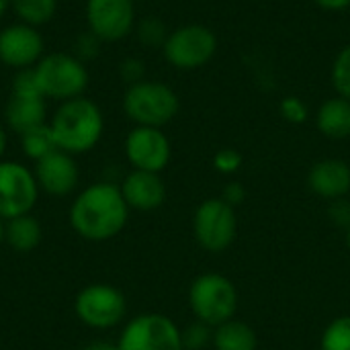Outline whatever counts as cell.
Instances as JSON below:
<instances>
[{
    "label": "cell",
    "mask_w": 350,
    "mask_h": 350,
    "mask_svg": "<svg viewBox=\"0 0 350 350\" xmlns=\"http://www.w3.org/2000/svg\"><path fill=\"white\" fill-rule=\"evenodd\" d=\"M119 185L100 180L84 187L72 201L68 219L72 230L88 242H107L119 236L129 219Z\"/></svg>",
    "instance_id": "1"
},
{
    "label": "cell",
    "mask_w": 350,
    "mask_h": 350,
    "mask_svg": "<svg viewBox=\"0 0 350 350\" xmlns=\"http://www.w3.org/2000/svg\"><path fill=\"white\" fill-rule=\"evenodd\" d=\"M49 129L59 150L72 156L86 154L98 146L105 133V115L88 96L70 98L51 113Z\"/></svg>",
    "instance_id": "2"
},
{
    "label": "cell",
    "mask_w": 350,
    "mask_h": 350,
    "mask_svg": "<svg viewBox=\"0 0 350 350\" xmlns=\"http://www.w3.org/2000/svg\"><path fill=\"white\" fill-rule=\"evenodd\" d=\"M121 107L133 125L162 129L178 115L180 98L172 86L146 78L125 88Z\"/></svg>",
    "instance_id": "3"
},
{
    "label": "cell",
    "mask_w": 350,
    "mask_h": 350,
    "mask_svg": "<svg viewBox=\"0 0 350 350\" xmlns=\"http://www.w3.org/2000/svg\"><path fill=\"white\" fill-rule=\"evenodd\" d=\"M33 70H35L41 94L47 100L64 103L70 98L84 96L88 82H90L86 64L68 51L45 53Z\"/></svg>",
    "instance_id": "4"
},
{
    "label": "cell",
    "mask_w": 350,
    "mask_h": 350,
    "mask_svg": "<svg viewBox=\"0 0 350 350\" xmlns=\"http://www.w3.org/2000/svg\"><path fill=\"white\" fill-rule=\"evenodd\" d=\"M240 295L232 279L219 273H203L189 287V306L197 322L211 328L234 320Z\"/></svg>",
    "instance_id": "5"
},
{
    "label": "cell",
    "mask_w": 350,
    "mask_h": 350,
    "mask_svg": "<svg viewBox=\"0 0 350 350\" xmlns=\"http://www.w3.org/2000/svg\"><path fill=\"white\" fill-rule=\"evenodd\" d=\"M217 47L219 41L213 29L201 23H189L168 33V39L162 45V55L170 68L193 72L207 66L215 57Z\"/></svg>",
    "instance_id": "6"
},
{
    "label": "cell",
    "mask_w": 350,
    "mask_h": 350,
    "mask_svg": "<svg viewBox=\"0 0 350 350\" xmlns=\"http://www.w3.org/2000/svg\"><path fill=\"white\" fill-rule=\"evenodd\" d=\"M193 236L205 252H226L238 236L236 207L226 203L221 197L201 201L193 213Z\"/></svg>",
    "instance_id": "7"
},
{
    "label": "cell",
    "mask_w": 350,
    "mask_h": 350,
    "mask_svg": "<svg viewBox=\"0 0 350 350\" xmlns=\"http://www.w3.org/2000/svg\"><path fill=\"white\" fill-rule=\"evenodd\" d=\"M76 318L92 330H111L127 316L125 295L109 283H90L74 299Z\"/></svg>",
    "instance_id": "8"
},
{
    "label": "cell",
    "mask_w": 350,
    "mask_h": 350,
    "mask_svg": "<svg viewBox=\"0 0 350 350\" xmlns=\"http://www.w3.org/2000/svg\"><path fill=\"white\" fill-rule=\"evenodd\" d=\"M119 350H185L183 330L164 314H139L131 318L117 340Z\"/></svg>",
    "instance_id": "9"
},
{
    "label": "cell",
    "mask_w": 350,
    "mask_h": 350,
    "mask_svg": "<svg viewBox=\"0 0 350 350\" xmlns=\"http://www.w3.org/2000/svg\"><path fill=\"white\" fill-rule=\"evenodd\" d=\"M35 172L16 160H0V217L4 221L33 211L39 199Z\"/></svg>",
    "instance_id": "10"
},
{
    "label": "cell",
    "mask_w": 350,
    "mask_h": 350,
    "mask_svg": "<svg viewBox=\"0 0 350 350\" xmlns=\"http://www.w3.org/2000/svg\"><path fill=\"white\" fill-rule=\"evenodd\" d=\"M86 31L103 43H117L135 29L137 14L133 0H86Z\"/></svg>",
    "instance_id": "11"
},
{
    "label": "cell",
    "mask_w": 350,
    "mask_h": 350,
    "mask_svg": "<svg viewBox=\"0 0 350 350\" xmlns=\"http://www.w3.org/2000/svg\"><path fill=\"white\" fill-rule=\"evenodd\" d=\"M123 152L133 170L160 174L170 164L172 144L160 127L133 125V129L125 135Z\"/></svg>",
    "instance_id": "12"
},
{
    "label": "cell",
    "mask_w": 350,
    "mask_h": 350,
    "mask_svg": "<svg viewBox=\"0 0 350 350\" xmlns=\"http://www.w3.org/2000/svg\"><path fill=\"white\" fill-rule=\"evenodd\" d=\"M45 55V37L37 27L14 21L0 29V64L18 72L35 68Z\"/></svg>",
    "instance_id": "13"
},
{
    "label": "cell",
    "mask_w": 350,
    "mask_h": 350,
    "mask_svg": "<svg viewBox=\"0 0 350 350\" xmlns=\"http://www.w3.org/2000/svg\"><path fill=\"white\" fill-rule=\"evenodd\" d=\"M39 191L51 195V197H66L72 195L78 189L80 183V168L76 162V156L55 150L35 162L33 166Z\"/></svg>",
    "instance_id": "14"
},
{
    "label": "cell",
    "mask_w": 350,
    "mask_h": 350,
    "mask_svg": "<svg viewBox=\"0 0 350 350\" xmlns=\"http://www.w3.org/2000/svg\"><path fill=\"white\" fill-rule=\"evenodd\" d=\"M119 189L129 209L135 211H154L166 201V185L156 172L131 170L123 176Z\"/></svg>",
    "instance_id": "15"
},
{
    "label": "cell",
    "mask_w": 350,
    "mask_h": 350,
    "mask_svg": "<svg viewBox=\"0 0 350 350\" xmlns=\"http://www.w3.org/2000/svg\"><path fill=\"white\" fill-rule=\"evenodd\" d=\"M308 187L326 201L345 199L350 193V164L340 158H324L308 172Z\"/></svg>",
    "instance_id": "16"
},
{
    "label": "cell",
    "mask_w": 350,
    "mask_h": 350,
    "mask_svg": "<svg viewBox=\"0 0 350 350\" xmlns=\"http://www.w3.org/2000/svg\"><path fill=\"white\" fill-rule=\"evenodd\" d=\"M47 121V100L43 96H8L4 107V123L10 131L21 135L29 129L45 125Z\"/></svg>",
    "instance_id": "17"
},
{
    "label": "cell",
    "mask_w": 350,
    "mask_h": 350,
    "mask_svg": "<svg viewBox=\"0 0 350 350\" xmlns=\"http://www.w3.org/2000/svg\"><path fill=\"white\" fill-rule=\"evenodd\" d=\"M316 127L318 131L334 142L350 137V100L342 96L326 98L316 113Z\"/></svg>",
    "instance_id": "18"
},
{
    "label": "cell",
    "mask_w": 350,
    "mask_h": 350,
    "mask_svg": "<svg viewBox=\"0 0 350 350\" xmlns=\"http://www.w3.org/2000/svg\"><path fill=\"white\" fill-rule=\"evenodd\" d=\"M211 347L215 350H256L258 336L250 324L234 318L213 328Z\"/></svg>",
    "instance_id": "19"
},
{
    "label": "cell",
    "mask_w": 350,
    "mask_h": 350,
    "mask_svg": "<svg viewBox=\"0 0 350 350\" xmlns=\"http://www.w3.org/2000/svg\"><path fill=\"white\" fill-rule=\"evenodd\" d=\"M41 238H43V228H41L39 219L31 213L18 215V217L6 221L4 242L14 252H21V254L33 252L39 246Z\"/></svg>",
    "instance_id": "20"
},
{
    "label": "cell",
    "mask_w": 350,
    "mask_h": 350,
    "mask_svg": "<svg viewBox=\"0 0 350 350\" xmlns=\"http://www.w3.org/2000/svg\"><path fill=\"white\" fill-rule=\"evenodd\" d=\"M59 0H10V10L16 21L41 29L57 14Z\"/></svg>",
    "instance_id": "21"
},
{
    "label": "cell",
    "mask_w": 350,
    "mask_h": 350,
    "mask_svg": "<svg viewBox=\"0 0 350 350\" xmlns=\"http://www.w3.org/2000/svg\"><path fill=\"white\" fill-rule=\"evenodd\" d=\"M18 137H21V150H23L25 158H29L33 164L39 162L41 158H45L47 154L59 150L55 139H53V133L49 129V121L41 127H35V129L21 133Z\"/></svg>",
    "instance_id": "22"
},
{
    "label": "cell",
    "mask_w": 350,
    "mask_h": 350,
    "mask_svg": "<svg viewBox=\"0 0 350 350\" xmlns=\"http://www.w3.org/2000/svg\"><path fill=\"white\" fill-rule=\"evenodd\" d=\"M137 41L148 47V49H162V45L166 43L168 39V33L170 29L166 27V23L158 16H146V18H139L135 23V29H133Z\"/></svg>",
    "instance_id": "23"
},
{
    "label": "cell",
    "mask_w": 350,
    "mask_h": 350,
    "mask_svg": "<svg viewBox=\"0 0 350 350\" xmlns=\"http://www.w3.org/2000/svg\"><path fill=\"white\" fill-rule=\"evenodd\" d=\"M320 350H350V314L334 318L324 328Z\"/></svg>",
    "instance_id": "24"
},
{
    "label": "cell",
    "mask_w": 350,
    "mask_h": 350,
    "mask_svg": "<svg viewBox=\"0 0 350 350\" xmlns=\"http://www.w3.org/2000/svg\"><path fill=\"white\" fill-rule=\"evenodd\" d=\"M330 82L338 96L350 100V43H347L334 57L330 70Z\"/></svg>",
    "instance_id": "25"
},
{
    "label": "cell",
    "mask_w": 350,
    "mask_h": 350,
    "mask_svg": "<svg viewBox=\"0 0 350 350\" xmlns=\"http://www.w3.org/2000/svg\"><path fill=\"white\" fill-rule=\"evenodd\" d=\"M10 94H16V96H43L33 68L18 70V72L14 74L12 82H10ZM43 98H45V96H43ZM45 100H47V98H45Z\"/></svg>",
    "instance_id": "26"
},
{
    "label": "cell",
    "mask_w": 350,
    "mask_h": 350,
    "mask_svg": "<svg viewBox=\"0 0 350 350\" xmlns=\"http://www.w3.org/2000/svg\"><path fill=\"white\" fill-rule=\"evenodd\" d=\"M279 113H281V117H283L287 123H293V125L306 123L308 117H310V109H308L306 100H301V98L295 96V94H289V96L281 98V103H279Z\"/></svg>",
    "instance_id": "27"
},
{
    "label": "cell",
    "mask_w": 350,
    "mask_h": 350,
    "mask_svg": "<svg viewBox=\"0 0 350 350\" xmlns=\"http://www.w3.org/2000/svg\"><path fill=\"white\" fill-rule=\"evenodd\" d=\"M211 336H213V328L203 324V322H195L191 324L187 330H183V345L185 350H201L207 345H211Z\"/></svg>",
    "instance_id": "28"
},
{
    "label": "cell",
    "mask_w": 350,
    "mask_h": 350,
    "mask_svg": "<svg viewBox=\"0 0 350 350\" xmlns=\"http://www.w3.org/2000/svg\"><path fill=\"white\" fill-rule=\"evenodd\" d=\"M242 164H244V158L234 148H224L213 154V168L221 174H234L242 168Z\"/></svg>",
    "instance_id": "29"
},
{
    "label": "cell",
    "mask_w": 350,
    "mask_h": 350,
    "mask_svg": "<svg viewBox=\"0 0 350 350\" xmlns=\"http://www.w3.org/2000/svg\"><path fill=\"white\" fill-rule=\"evenodd\" d=\"M100 43L103 41H98L90 31H86V33H82V35H78L74 39V51L72 53L78 59H82L84 64H88V62H92L100 53Z\"/></svg>",
    "instance_id": "30"
},
{
    "label": "cell",
    "mask_w": 350,
    "mask_h": 350,
    "mask_svg": "<svg viewBox=\"0 0 350 350\" xmlns=\"http://www.w3.org/2000/svg\"><path fill=\"white\" fill-rule=\"evenodd\" d=\"M119 76H121V80L127 86L146 80V64H144V59H139L135 55H129V57L121 59V64H119Z\"/></svg>",
    "instance_id": "31"
},
{
    "label": "cell",
    "mask_w": 350,
    "mask_h": 350,
    "mask_svg": "<svg viewBox=\"0 0 350 350\" xmlns=\"http://www.w3.org/2000/svg\"><path fill=\"white\" fill-rule=\"evenodd\" d=\"M332 221H336L338 226H345L347 230L350 228V203H347L345 199H338V201H332L330 203V209H328Z\"/></svg>",
    "instance_id": "32"
},
{
    "label": "cell",
    "mask_w": 350,
    "mask_h": 350,
    "mask_svg": "<svg viewBox=\"0 0 350 350\" xmlns=\"http://www.w3.org/2000/svg\"><path fill=\"white\" fill-rule=\"evenodd\" d=\"M221 199L226 203H230L232 207H238L246 201V189L242 183H228L224 193H221Z\"/></svg>",
    "instance_id": "33"
},
{
    "label": "cell",
    "mask_w": 350,
    "mask_h": 350,
    "mask_svg": "<svg viewBox=\"0 0 350 350\" xmlns=\"http://www.w3.org/2000/svg\"><path fill=\"white\" fill-rule=\"evenodd\" d=\"M318 8L328 10V12H340L350 6V0H312Z\"/></svg>",
    "instance_id": "34"
},
{
    "label": "cell",
    "mask_w": 350,
    "mask_h": 350,
    "mask_svg": "<svg viewBox=\"0 0 350 350\" xmlns=\"http://www.w3.org/2000/svg\"><path fill=\"white\" fill-rule=\"evenodd\" d=\"M84 350H119L117 342H105V340H98V342H90Z\"/></svg>",
    "instance_id": "35"
},
{
    "label": "cell",
    "mask_w": 350,
    "mask_h": 350,
    "mask_svg": "<svg viewBox=\"0 0 350 350\" xmlns=\"http://www.w3.org/2000/svg\"><path fill=\"white\" fill-rule=\"evenodd\" d=\"M6 146H8V133H6V127L0 123V160H4Z\"/></svg>",
    "instance_id": "36"
},
{
    "label": "cell",
    "mask_w": 350,
    "mask_h": 350,
    "mask_svg": "<svg viewBox=\"0 0 350 350\" xmlns=\"http://www.w3.org/2000/svg\"><path fill=\"white\" fill-rule=\"evenodd\" d=\"M6 10H10V0H0V16H2V12H6Z\"/></svg>",
    "instance_id": "37"
},
{
    "label": "cell",
    "mask_w": 350,
    "mask_h": 350,
    "mask_svg": "<svg viewBox=\"0 0 350 350\" xmlns=\"http://www.w3.org/2000/svg\"><path fill=\"white\" fill-rule=\"evenodd\" d=\"M4 230H6V221L0 217V244H4Z\"/></svg>",
    "instance_id": "38"
},
{
    "label": "cell",
    "mask_w": 350,
    "mask_h": 350,
    "mask_svg": "<svg viewBox=\"0 0 350 350\" xmlns=\"http://www.w3.org/2000/svg\"><path fill=\"white\" fill-rule=\"evenodd\" d=\"M347 246H349V250H350V228L347 230Z\"/></svg>",
    "instance_id": "39"
},
{
    "label": "cell",
    "mask_w": 350,
    "mask_h": 350,
    "mask_svg": "<svg viewBox=\"0 0 350 350\" xmlns=\"http://www.w3.org/2000/svg\"><path fill=\"white\" fill-rule=\"evenodd\" d=\"M133 2H139V0H133Z\"/></svg>",
    "instance_id": "40"
},
{
    "label": "cell",
    "mask_w": 350,
    "mask_h": 350,
    "mask_svg": "<svg viewBox=\"0 0 350 350\" xmlns=\"http://www.w3.org/2000/svg\"><path fill=\"white\" fill-rule=\"evenodd\" d=\"M316 350H320V347H318V349H316Z\"/></svg>",
    "instance_id": "41"
}]
</instances>
